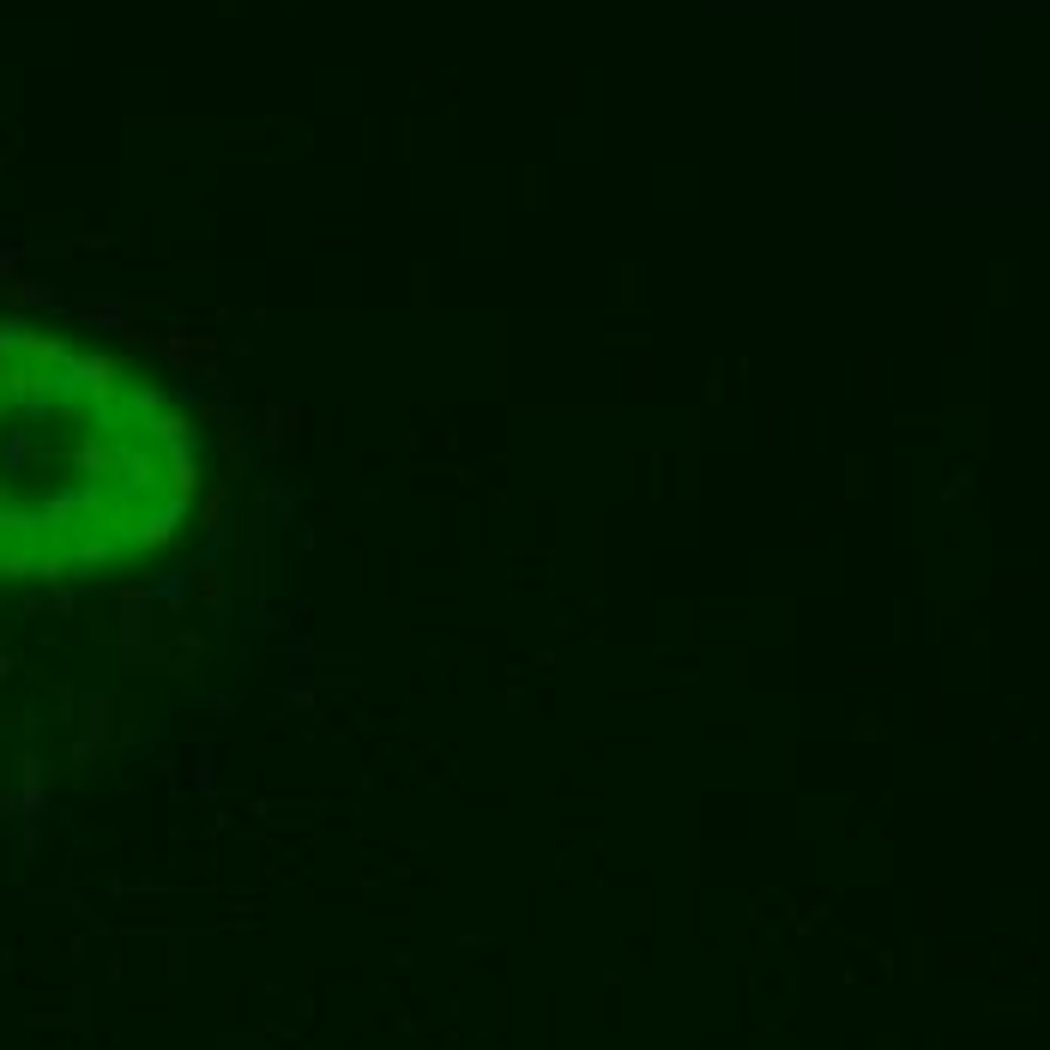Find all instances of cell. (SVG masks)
Here are the masks:
<instances>
[{
    "label": "cell",
    "mask_w": 1050,
    "mask_h": 1050,
    "mask_svg": "<svg viewBox=\"0 0 1050 1050\" xmlns=\"http://www.w3.org/2000/svg\"><path fill=\"white\" fill-rule=\"evenodd\" d=\"M200 489V429L169 387L85 338L0 320V586L145 568Z\"/></svg>",
    "instance_id": "obj_1"
}]
</instances>
